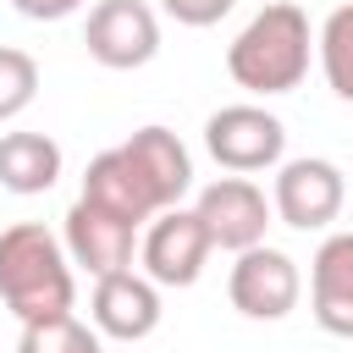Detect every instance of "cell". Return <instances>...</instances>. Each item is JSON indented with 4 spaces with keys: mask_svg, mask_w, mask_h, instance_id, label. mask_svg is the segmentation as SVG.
Masks as SVG:
<instances>
[{
    "mask_svg": "<svg viewBox=\"0 0 353 353\" xmlns=\"http://www.w3.org/2000/svg\"><path fill=\"white\" fill-rule=\"evenodd\" d=\"M88 314H94L99 336L143 342V336L160 325V287H154L149 276H138L132 265H127V270H110V276H94Z\"/></svg>",
    "mask_w": 353,
    "mask_h": 353,
    "instance_id": "30bf717a",
    "label": "cell"
},
{
    "mask_svg": "<svg viewBox=\"0 0 353 353\" xmlns=\"http://www.w3.org/2000/svg\"><path fill=\"white\" fill-rule=\"evenodd\" d=\"M83 199H94V204H105V210L127 215L132 226H143V221H154V215L165 210V204H160V193L149 188V176L138 171V160H132L121 143L88 160V171H83Z\"/></svg>",
    "mask_w": 353,
    "mask_h": 353,
    "instance_id": "8fae6325",
    "label": "cell"
},
{
    "mask_svg": "<svg viewBox=\"0 0 353 353\" xmlns=\"http://www.w3.org/2000/svg\"><path fill=\"white\" fill-rule=\"evenodd\" d=\"M309 309L320 331L353 336V232H331L309 265Z\"/></svg>",
    "mask_w": 353,
    "mask_h": 353,
    "instance_id": "7c38bea8",
    "label": "cell"
},
{
    "mask_svg": "<svg viewBox=\"0 0 353 353\" xmlns=\"http://www.w3.org/2000/svg\"><path fill=\"white\" fill-rule=\"evenodd\" d=\"M132 243H138V226L94 199L77 193V204L66 210V254L72 265H83L88 276H110V270H127L132 265Z\"/></svg>",
    "mask_w": 353,
    "mask_h": 353,
    "instance_id": "9c48e42d",
    "label": "cell"
},
{
    "mask_svg": "<svg viewBox=\"0 0 353 353\" xmlns=\"http://www.w3.org/2000/svg\"><path fill=\"white\" fill-rule=\"evenodd\" d=\"M165 6V17H176L182 28H215L237 0H160Z\"/></svg>",
    "mask_w": 353,
    "mask_h": 353,
    "instance_id": "ac0fdd59",
    "label": "cell"
},
{
    "mask_svg": "<svg viewBox=\"0 0 353 353\" xmlns=\"http://www.w3.org/2000/svg\"><path fill=\"white\" fill-rule=\"evenodd\" d=\"M226 292H232V309L248 314V320H287L298 309V292H303V276L298 265L270 248V243H254L237 254L232 276H226Z\"/></svg>",
    "mask_w": 353,
    "mask_h": 353,
    "instance_id": "5b68a950",
    "label": "cell"
},
{
    "mask_svg": "<svg viewBox=\"0 0 353 353\" xmlns=\"http://www.w3.org/2000/svg\"><path fill=\"white\" fill-rule=\"evenodd\" d=\"M121 149L138 160V171L149 176V188L160 193L165 210L182 204V193L193 188V160H188V149H182V138H176L171 127H138Z\"/></svg>",
    "mask_w": 353,
    "mask_h": 353,
    "instance_id": "4fadbf2b",
    "label": "cell"
},
{
    "mask_svg": "<svg viewBox=\"0 0 353 353\" xmlns=\"http://www.w3.org/2000/svg\"><path fill=\"white\" fill-rule=\"evenodd\" d=\"M22 17H33V22H61V17H72L83 0H11Z\"/></svg>",
    "mask_w": 353,
    "mask_h": 353,
    "instance_id": "d6986e66",
    "label": "cell"
},
{
    "mask_svg": "<svg viewBox=\"0 0 353 353\" xmlns=\"http://www.w3.org/2000/svg\"><path fill=\"white\" fill-rule=\"evenodd\" d=\"M193 210H199L210 243L226 248V254H243V248L265 243V226H270V215H276V204L265 199V188L248 182V176H215V182L199 193Z\"/></svg>",
    "mask_w": 353,
    "mask_h": 353,
    "instance_id": "8992f818",
    "label": "cell"
},
{
    "mask_svg": "<svg viewBox=\"0 0 353 353\" xmlns=\"http://www.w3.org/2000/svg\"><path fill=\"white\" fill-rule=\"evenodd\" d=\"M342 199H347V182H342V171H336L331 160H320V154L287 160V165L276 171V193H270L276 215H281L292 232H320V226H331L336 210H342Z\"/></svg>",
    "mask_w": 353,
    "mask_h": 353,
    "instance_id": "ba28073f",
    "label": "cell"
},
{
    "mask_svg": "<svg viewBox=\"0 0 353 353\" xmlns=\"http://www.w3.org/2000/svg\"><path fill=\"white\" fill-rule=\"evenodd\" d=\"M210 248H215V243H210L199 210L171 204V210H160V215L149 221V232H143V276H149L154 287H193L199 270H204V259H210Z\"/></svg>",
    "mask_w": 353,
    "mask_h": 353,
    "instance_id": "52a82bcc",
    "label": "cell"
},
{
    "mask_svg": "<svg viewBox=\"0 0 353 353\" xmlns=\"http://www.w3.org/2000/svg\"><path fill=\"white\" fill-rule=\"evenodd\" d=\"M17 353H105V347H99V325H83L77 314H50L22 325Z\"/></svg>",
    "mask_w": 353,
    "mask_h": 353,
    "instance_id": "2e32d148",
    "label": "cell"
},
{
    "mask_svg": "<svg viewBox=\"0 0 353 353\" xmlns=\"http://www.w3.org/2000/svg\"><path fill=\"white\" fill-rule=\"evenodd\" d=\"M309 50H314V33H309V17L303 6L292 0H270L265 11L248 17V28L232 39L226 50V72L237 88L248 94H292L309 72Z\"/></svg>",
    "mask_w": 353,
    "mask_h": 353,
    "instance_id": "7a4b0ae2",
    "label": "cell"
},
{
    "mask_svg": "<svg viewBox=\"0 0 353 353\" xmlns=\"http://www.w3.org/2000/svg\"><path fill=\"white\" fill-rule=\"evenodd\" d=\"M83 44L110 72L149 66L154 50H160V17L143 0H94V11L83 22Z\"/></svg>",
    "mask_w": 353,
    "mask_h": 353,
    "instance_id": "277c9868",
    "label": "cell"
},
{
    "mask_svg": "<svg viewBox=\"0 0 353 353\" xmlns=\"http://www.w3.org/2000/svg\"><path fill=\"white\" fill-rule=\"evenodd\" d=\"M314 44H320V72H325L331 94L353 105V0L336 6V11L320 22V39H314Z\"/></svg>",
    "mask_w": 353,
    "mask_h": 353,
    "instance_id": "9a60e30c",
    "label": "cell"
},
{
    "mask_svg": "<svg viewBox=\"0 0 353 353\" xmlns=\"http://www.w3.org/2000/svg\"><path fill=\"white\" fill-rule=\"evenodd\" d=\"M0 298L22 325L50 320V314H72V298H77L72 254L50 226L17 221L0 232Z\"/></svg>",
    "mask_w": 353,
    "mask_h": 353,
    "instance_id": "6da1fadb",
    "label": "cell"
},
{
    "mask_svg": "<svg viewBox=\"0 0 353 353\" xmlns=\"http://www.w3.org/2000/svg\"><path fill=\"white\" fill-rule=\"evenodd\" d=\"M33 94H39V61L28 50L0 44V121L22 116L33 105Z\"/></svg>",
    "mask_w": 353,
    "mask_h": 353,
    "instance_id": "e0dca14e",
    "label": "cell"
},
{
    "mask_svg": "<svg viewBox=\"0 0 353 353\" xmlns=\"http://www.w3.org/2000/svg\"><path fill=\"white\" fill-rule=\"evenodd\" d=\"M204 149L215 154V165L248 176V171H270L281 165L287 149V127L265 110V105H221L204 121Z\"/></svg>",
    "mask_w": 353,
    "mask_h": 353,
    "instance_id": "3957f363",
    "label": "cell"
},
{
    "mask_svg": "<svg viewBox=\"0 0 353 353\" xmlns=\"http://www.w3.org/2000/svg\"><path fill=\"white\" fill-rule=\"evenodd\" d=\"M61 176V143L50 132H0V188L6 193H50Z\"/></svg>",
    "mask_w": 353,
    "mask_h": 353,
    "instance_id": "5bb4252c",
    "label": "cell"
}]
</instances>
